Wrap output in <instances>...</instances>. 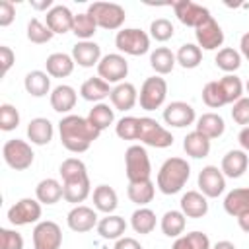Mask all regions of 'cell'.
<instances>
[{
    "label": "cell",
    "mask_w": 249,
    "mask_h": 249,
    "mask_svg": "<svg viewBox=\"0 0 249 249\" xmlns=\"http://www.w3.org/2000/svg\"><path fill=\"white\" fill-rule=\"evenodd\" d=\"M16 19V6L10 0L0 2V27H8Z\"/></svg>",
    "instance_id": "cell-51"
},
{
    "label": "cell",
    "mask_w": 249,
    "mask_h": 249,
    "mask_svg": "<svg viewBox=\"0 0 249 249\" xmlns=\"http://www.w3.org/2000/svg\"><path fill=\"white\" fill-rule=\"evenodd\" d=\"M58 134H60V142L62 146L72 152V154H82L86 150H89V146L93 144V140L99 138L101 130H97L88 117H80V115H64L58 121Z\"/></svg>",
    "instance_id": "cell-1"
},
{
    "label": "cell",
    "mask_w": 249,
    "mask_h": 249,
    "mask_svg": "<svg viewBox=\"0 0 249 249\" xmlns=\"http://www.w3.org/2000/svg\"><path fill=\"white\" fill-rule=\"evenodd\" d=\"M62 187H64V200L72 204L84 202L91 193V183L88 177V167L78 158H66L58 167Z\"/></svg>",
    "instance_id": "cell-2"
},
{
    "label": "cell",
    "mask_w": 249,
    "mask_h": 249,
    "mask_svg": "<svg viewBox=\"0 0 249 249\" xmlns=\"http://www.w3.org/2000/svg\"><path fill=\"white\" fill-rule=\"evenodd\" d=\"M171 8H173L177 19H179L183 25H187V27H195V29H196L200 23H204V21L210 18L208 8H204V6H200V4H195V2H191V0L173 2Z\"/></svg>",
    "instance_id": "cell-14"
},
{
    "label": "cell",
    "mask_w": 249,
    "mask_h": 249,
    "mask_svg": "<svg viewBox=\"0 0 249 249\" xmlns=\"http://www.w3.org/2000/svg\"><path fill=\"white\" fill-rule=\"evenodd\" d=\"M19 124V111L12 103H2L0 105V128L4 132L16 130Z\"/></svg>",
    "instance_id": "cell-48"
},
{
    "label": "cell",
    "mask_w": 249,
    "mask_h": 249,
    "mask_svg": "<svg viewBox=\"0 0 249 249\" xmlns=\"http://www.w3.org/2000/svg\"><path fill=\"white\" fill-rule=\"evenodd\" d=\"M62 230L53 220H43L33 228V249H60Z\"/></svg>",
    "instance_id": "cell-12"
},
{
    "label": "cell",
    "mask_w": 249,
    "mask_h": 249,
    "mask_svg": "<svg viewBox=\"0 0 249 249\" xmlns=\"http://www.w3.org/2000/svg\"><path fill=\"white\" fill-rule=\"evenodd\" d=\"M198 132H202L206 138H220L226 130V123L222 119V115L218 113H202L198 119H196V124H195Z\"/></svg>",
    "instance_id": "cell-31"
},
{
    "label": "cell",
    "mask_w": 249,
    "mask_h": 249,
    "mask_svg": "<svg viewBox=\"0 0 249 249\" xmlns=\"http://www.w3.org/2000/svg\"><path fill=\"white\" fill-rule=\"evenodd\" d=\"M115 132L121 140H138V132H140V117H123L117 121L115 124Z\"/></svg>",
    "instance_id": "cell-44"
},
{
    "label": "cell",
    "mask_w": 249,
    "mask_h": 249,
    "mask_svg": "<svg viewBox=\"0 0 249 249\" xmlns=\"http://www.w3.org/2000/svg\"><path fill=\"white\" fill-rule=\"evenodd\" d=\"M124 171L128 183L136 181H148L152 175V163L148 158V152L142 144H132L124 152Z\"/></svg>",
    "instance_id": "cell-4"
},
{
    "label": "cell",
    "mask_w": 249,
    "mask_h": 249,
    "mask_svg": "<svg viewBox=\"0 0 249 249\" xmlns=\"http://www.w3.org/2000/svg\"><path fill=\"white\" fill-rule=\"evenodd\" d=\"M74 66L76 62L72 54H66V53H53L45 60V68L51 78H66L74 72Z\"/></svg>",
    "instance_id": "cell-26"
},
{
    "label": "cell",
    "mask_w": 249,
    "mask_h": 249,
    "mask_svg": "<svg viewBox=\"0 0 249 249\" xmlns=\"http://www.w3.org/2000/svg\"><path fill=\"white\" fill-rule=\"evenodd\" d=\"M167 97V82L161 76H150L142 82L138 103L144 111H156L165 103Z\"/></svg>",
    "instance_id": "cell-7"
},
{
    "label": "cell",
    "mask_w": 249,
    "mask_h": 249,
    "mask_svg": "<svg viewBox=\"0 0 249 249\" xmlns=\"http://www.w3.org/2000/svg\"><path fill=\"white\" fill-rule=\"evenodd\" d=\"M220 82V88L224 91V97H226V103H235L237 99L243 97V82L239 76L235 74H226L224 78L218 80Z\"/></svg>",
    "instance_id": "cell-42"
},
{
    "label": "cell",
    "mask_w": 249,
    "mask_h": 249,
    "mask_svg": "<svg viewBox=\"0 0 249 249\" xmlns=\"http://www.w3.org/2000/svg\"><path fill=\"white\" fill-rule=\"evenodd\" d=\"M173 33H175V27L167 18H158L150 23V37L160 41V43L169 41L173 37Z\"/></svg>",
    "instance_id": "cell-47"
},
{
    "label": "cell",
    "mask_w": 249,
    "mask_h": 249,
    "mask_svg": "<svg viewBox=\"0 0 249 249\" xmlns=\"http://www.w3.org/2000/svg\"><path fill=\"white\" fill-rule=\"evenodd\" d=\"M54 37V33L47 27V23H43L41 19L37 18H31L29 23H27V39L35 45H43V43H49L51 39Z\"/></svg>",
    "instance_id": "cell-45"
},
{
    "label": "cell",
    "mask_w": 249,
    "mask_h": 249,
    "mask_svg": "<svg viewBox=\"0 0 249 249\" xmlns=\"http://www.w3.org/2000/svg\"><path fill=\"white\" fill-rule=\"evenodd\" d=\"M249 167V158L247 152L243 150H230L224 158H222V173L230 179H239Z\"/></svg>",
    "instance_id": "cell-22"
},
{
    "label": "cell",
    "mask_w": 249,
    "mask_h": 249,
    "mask_svg": "<svg viewBox=\"0 0 249 249\" xmlns=\"http://www.w3.org/2000/svg\"><path fill=\"white\" fill-rule=\"evenodd\" d=\"M72 58L82 68L97 66L101 60V47L95 41H78L72 47Z\"/></svg>",
    "instance_id": "cell-19"
},
{
    "label": "cell",
    "mask_w": 249,
    "mask_h": 249,
    "mask_svg": "<svg viewBox=\"0 0 249 249\" xmlns=\"http://www.w3.org/2000/svg\"><path fill=\"white\" fill-rule=\"evenodd\" d=\"M113 249H142V245H140V241H138V239L123 235L121 239H117V241H115V247H113Z\"/></svg>",
    "instance_id": "cell-53"
},
{
    "label": "cell",
    "mask_w": 249,
    "mask_h": 249,
    "mask_svg": "<svg viewBox=\"0 0 249 249\" xmlns=\"http://www.w3.org/2000/svg\"><path fill=\"white\" fill-rule=\"evenodd\" d=\"M16 62V54L8 45H0V64H2V76L8 74V70L14 66Z\"/></svg>",
    "instance_id": "cell-52"
},
{
    "label": "cell",
    "mask_w": 249,
    "mask_h": 249,
    "mask_svg": "<svg viewBox=\"0 0 249 249\" xmlns=\"http://www.w3.org/2000/svg\"><path fill=\"white\" fill-rule=\"evenodd\" d=\"M109 99H111L113 109L124 113V111H130V109L138 103V91H136L134 84H130V82H121V84H117V86L111 89Z\"/></svg>",
    "instance_id": "cell-20"
},
{
    "label": "cell",
    "mask_w": 249,
    "mask_h": 249,
    "mask_svg": "<svg viewBox=\"0 0 249 249\" xmlns=\"http://www.w3.org/2000/svg\"><path fill=\"white\" fill-rule=\"evenodd\" d=\"M239 53H241V56H245L249 60V31L243 33L239 39Z\"/></svg>",
    "instance_id": "cell-55"
},
{
    "label": "cell",
    "mask_w": 249,
    "mask_h": 249,
    "mask_svg": "<svg viewBox=\"0 0 249 249\" xmlns=\"http://www.w3.org/2000/svg\"><path fill=\"white\" fill-rule=\"evenodd\" d=\"M212 249H237L231 241H228V239H222V241H218V243H214L212 245Z\"/></svg>",
    "instance_id": "cell-58"
},
{
    "label": "cell",
    "mask_w": 249,
    "mask_h": 249,
    "mask_svg": "<svg viewBox=\"0 0 249 249\" xmlns=\"http://www.w3.org/2000/svg\"><path fill=\"white\" fill-rule=\"evenodd\" d=\"M163 121L173 128H185L196 121V113L187 101H171L163 109Z\"/></svg>",
    "instance_id": "cell-16"
},
{
    "label": "cell",
    "mask_w": 249,
    "mask_h": 249,
    "mask_svg": "<svg viewBox=\"0 0 249 249\" xmlns=\"http://www.w3.org/2000/svg\"><path fill=\"white\" fill-rule=\"evenodd\" d=\"M130 226L136 233L140 235H146V233H152L154 228H156V212L148 206H140L132 212L130 216Z\"/></svg>",
    "instance_id": "cell-37"
},
{
    "label": "cell",
    "mask_w": 249,
    "mask_h": 249,
    "mask_svg": "<svg viewBox=\"0 0 249 249\" xmlns=\"http://www.w3.org/2000/svg\"><path fill=\"white\" fill-rule=\"evenodd\" d=\"M0 249H23V237L19 231L2 228L0 230Z\"/></svg>",
    "instance_id": "cell-49"
},
{
    "label": "cell",
    "mask_w": 249,
    "mask_h": 249,
    "mask_svg": "<svg viewBox=\"0 0 249 249\" xmlns=\"http://www.w3.org/2000/svg\"><path fill=\"white\" fill-rule=\"evenodd\" d=\"M93 206H95V210H99L103 214H113L119 206L117 191L109 185H97L93 189Z\"/></svg>",
    "instance_id": "cell-33"
},
{
    "label": "cell",
    "mask_w": 249,
    "mask_h": 249,
    "mask_svg": "<svg viewBox=\"0 0 249 249\" xmlns=\"http://www.w3.org/2000/svg\"><path fill=\"white\" fill-rule=\"evenodd\" d=\"M126 231V222L123 216H117V214H107L105 218H101L97 222V233L103 237V239H121Z\"/></svg>",
    "instance_id": "cell-30"
},
{
    "label": "cell",
    "mask_w": 249,
    "mask_h": 249,
    "mask_svg": "<svg viewBox=\"0 0 249 249\" xmlns=\"http://www.w3.org/2000/svg\"><path fill=\"white\" fill-rule=\"evenodd\" d=\"M41 202L37 198H19L16 204L8 208V222L12 226H29V224H39L41 218Z\"/></svg>",
    "instance_id": "cell-11"
},
{
    "label": "cell",
    "mask_w": 249,
    "mask_h": 249,
    "mask_svg": "<svg viewBox=\"0 0 249 249\" xmlns=\"http://www.w3.org/2000/svg\"><path fill=\"white\" fill-rule=\"evenodd\" d=\"M179 206L187 218H202L208 212V198L200 191H187L181 196Z\"/></svg>",
    "instance_id": "cell-23"
},
{
    "label": "cell",
    "mask_w": 249,
    "mask_h": 249,
    "mask_svg": "<svg viewBox=\"0 0 249 249\" xmlns=\"http://www.w3.org/2000/svg\"><path fill=\"white\" fill-rule=\"evenodd\" d=\"M185 226H187V216L181 210H167L160 220V228L167 237H181Z\"/></svg>",
    "instance_id": "cell-36"
},
{
    "label": "cell",
    "mask_w": 249,
    "mask_h": 249,
    "mask_svg": "<svg viewBox=\"0 0 249 249\" xmlns=\"http://www.w3.org/2000/svg\"><path fill=\"white\" fill-rule=\"evenodd\" d=\"M237 224H239V228H241L243 231H247V233H249V212H245V214L237 216Z\"/></svg>",
    "instance_id": "cell-56"
},
{
    "label": "cell",
    "mask_w": 249,
    "mask_h": 249,
    "mask_svg": "<svg viewBox=\"0 0 249 249\" xmlns=\"http://www.w3.org/2000/svg\"><path fill=\"white\" fill-rule=\"evenodd\" d=\"M88 121L97 128V130H105L107 126H111L115 123V109L109 103H95L89 113H88Z\"/></svg>",
    "instance_id": "cell-38"
},
{
    "label": "cell",
    "mask_w": 249,
    "mask_h": 249,
    "mask_svg": "<svg viewBox=\"0 0 249 249\" xmlns=\"http://www.w3.org/2000/svg\"><path fill=\"white\" fill-rule=\"evenodd\" d=\"M76 99H78V93L68 84H58L56 88H53V91L49 95L51 107L56 113H70L76 107Z\"/></svg>",
    "instance_id": "cell-21"
},
{
    "label": "cell",
    "mask_w": 249,
    "mask_h": 249,
    "mask_svg": "<svg viewBox=\"0 0 249 249\" xmlns=\"http://www.w3.org/2000/svg\"><path fill=\"white\" fill-rule=\"evenodd\" d=\"M45 23L47 27L56 35H64L68 31H72V25H74V14L70 12L68 6H62V4H56L53 6L47 16H45Z\"/></svg>",
    "instance_id": "cell-18"
},
{
    "label": "cell",
    "mask_w": 249,
    "mask_h": 249,
    "mask_svg": "<svg viewBox=\"0 0 249 249\" xmlns=\"http://www.w3.org/2000/svg\"><path fill=\"white\" fill-rule=\"evenodd\" d=\"M214 62H216V66H218L222 72L233 74V72L239 70V66H241V53L235 51V49H231V47L218 49Z\"/></svg>",
    "instance_id": "cell-40"
},
{
    "label": "cell",
    "mask_w": 249,
    "mask_h": 249,
    "mask_svg": "<svg viewBox=\"0 0 249 249\" xmlns=\"http://www.w3.org/2000/svg\"><path fill=\"white\" fill-rule=\"evenodd\" d=\"M31 6L35 8V10H51L53 8V2L51 0H43V2H31Z\"/></svg>",
    "instance_id": "cell-57"
},
{
    "label": "cell",
    "mask_w": 249,
    "mask_h": 249,
    "mask_svg": "<svg viewBox=\"0 0 249 249\" xmlns=\"http://www.w3.org/2000/svg\"><path fill=\"white\" fill-rule=\"evenodd\" d=\"M53 134H54V126L49 119L45 117H35L29 121L27 124V138L31 144L35 146H45L53 140Z\"/></svg>",
    "instance_id": "cell-25"
},
{
    "label": "cell",
    "mask_w": 249,
    "mask_h": 249,
    "mask_svg": "<svg viewBox=\"0 0 249 249\" xmlns=\"http://www.w3.org/2000/svg\"><path fill=\"white\" fill-rule=\"evenodd\" d=\"M224 210L233 218L249 212V187H237L230 191L224 198Z\"/></svg>",
    "instance_id": "cell-28"
},
{
    "label": "cell",
    "mask_w": 249,
    "mask_h": 249,
    "mask_svg": "<svg viewBox=\"0 0 249 249\" xmlns=\"http://www.w3.org/2000/svg\"><path fill=\"white\" fill-rule=\"evenodd\" d=\"M237 142H239V146H241L243 152H249V126H243V128L239 130Z\"/></svg>",
    "instance_id": "cell-54"
},
{
    "label": "cell",
    "mask_w": 249,
    "mask_h": 249,
    "mask_svg": "<svg viewBox=\"0 0 249 249\" xmlns=\"http://www.w3.org/2000/svg\"><path fill=\"white\" fill-rule=\"evenodd\" d=\"M23 88L33 97H45L47 93L51 95V76L43 70H31L23 78Z\"/></svg>",
    "instance_id": "cell-27"
},
{
    "label": "cell",
    "mask_w": 249,
    "mask_h": 249,
    "mask_svg": "<svg viewBox=\"0 0 249 249\" xmlns=\"http://www.w3.org/2000/svg\"><path fill=\"white\" fill-rule=\"evenodd\" d=\"M95 31H97V23H95V19L88 12H82V14H76L74 16L72 33L80 41H91V37L95 35Z\"/></svg>",
    "instance_id": "cell-41"
},
{
    "label": "cell",
    "mask_w": 249,
    "mask_h": 249,
    "mask_svg": "<svg viewBox=\"0 0 249 249\" xmlns=\"http://www.w3.org/2000/svg\"><path fill=\"white\" fill-rule=\"evenodd\" d=\"M175 58H177V64H181L187 70H193L202 62V49L195 43H185L175 53Z\"/></svg>",
    "instance_id": "cell-39"
},
{
    "label": "cell",
    "mask_w": 249,
    "mask_h": 249,
    "mask_svg": "<svg viewBox=\"0 0 249 249\" xmlns=\"http://www.w3.org/2000/svg\"><path fill=\"white\" fill-rule=\"evenodd\" d=\"M95 68L101 80H105L107 84H115V86L124 82V78L128 76V62L121 53L103 54Z\"/></svg>",
    "instance_id": "cell-10"
},
{
    "label": "cell",
    "mask_w": 249,
    "mask_h": 249,
    "mask_svg": "<svg viewBox=\"0 0 249 249\" xmlns=\"http://www.w3.org/2000/svg\"><path fill=\"white\" fill-rule=\"evenodd\" d=\"M202 101H204V105H208L210 109H220V107L228 105L218 80H212V82H208V84L202 88Z\"/></svg>",
    "instance_id": "cell-46"
},
{
    "label": "cell",
    "mask_w": 249,
    "mask_h": 249,
    "mask_svg": "<svg viewBox=\"0 0 249 249\" xmlns=\"http://www.w3.org/2000/svg\"><path fill=\"white\" fill-rule=\"evenodd\" d=\"M138 140L142 144H146V146H152V148H169L175 138L156 119H152V117H140Z\"/></svg>",
    "instance_id": "cell-9"
},
{
    "label": "cell",
    "mask_w": 249,
    "mask_h": 249,
    "mask_svg": "<svg viewBox=\"0 0 249 249\" xmlns=\"http://www.w3.org/2000/svg\"><path fill=\"white\" fill-rule=\"evenodd\" d=\"M97 222H99V220H97V212H95L93 208L86 206V204L74 206V208L68 212V216H66L68 228H70L72 231H76V233H86V231L97 228Z\"/></svg>",
    "instance_id": "cell-17"
},
{
    "label": "cell",
    "mask_w": 249,
    "mask_h": 249,
    "mask_svg": "<svg viewBox=\"0 0 249 249\" xmlns=\"http://www.w3.org/2000/svg\"><path fill=\"white\" fill-rule=\"evenodd\" d=\"M198 191L206 198H218L226 191V175L216 165H204L198 173Z\"/></svg>",
    "instance_id": "cell-13"
},
{
    "label": "cell",
    "mask_w": 249,
    "mask_h": 249,
    "mask_svg": "<svg viewBox=\"0 0 249 249\" xmlns=\"http://www.w3.org/2000/svg\"><path fill=\"white\" fill-rule=\"evenodd\" d=\"M126 195L128 198L138 204V206H146L154 200V195H156V185L152 183V179L148 181H136V183H128L126 187Z\"/></svg>",
    "instance_id": "cell-35"
},
{
    "label": "cell",
    "mask_w": 249,
    "mask_h": 249,
    "mask_svg": "<svg viewBox=\"0 0 249 249\" xmlns=\"http://www.w3.org/2000/svg\"><path fill=\"white\" fill-rule=\"evenodd\" d=\"M111 89H113V88H111L105 80H101L99 76H95V78H88V80L82 84V88H80V95H82L86 101L101 103L105 97L111 95Z\"/></svg>",
    "instance_id": "cell-29"
},
{
    "label": "cell",
    "mask_w": 249,
    "mask_h": 249,
    "mask_svg": "<svg viewBox=\"0 0 249 249\" xmlns=\"http://www.w3.org/2000/svg\"><path fill=\"white\" fill-rule=\"evenodd\" d=\"M245 89H247V93H249V80H247V84H245Z\"/></svg>",
    "instance_id": "cell-59"
},
{
    "label": "cell",
    "mask_w": 249,
    "mask_h": 249,
    "mask_svg": "<svg viewBox=\"0 0 249 249\" xmlns=\"http://www.w3.org/2000/svg\"><path fill=\"white\" fill-rule=\"evenodd\" d=\"M171 249H212L210 239L202 231H189L175 239Z\"/></svg>",
    "instance_id": "cell-43"
},
{
    "label": "cell",
    "mask_w": 249,
    "mask_h": 249,
    "mask_svg": "<svg viewBox=\"0 0 249 249\" xmlns=\"http://www.w3.org/2000/svg\"><path fill=\"white\" fill-rule=\"evenodd\" d=\"M191 177V165L187 160L183 158H167L156 177V185L163 195H175L179 191H183V187L187 185Z\"/></svg>",
    "instance_id": "cell-3"
},
{
    "label": "cell",
    "mask_w": 249,
    "mask_h": 249,
    "mask_svg": "<svg viewBox=\"0 0 249 249\" xmlns=\"http://www.w3.org/2000/svg\"><path fill=\"white\" fill-rule=\"evenodd\" d=\"M231 119L241 126H249V97H241L233 103Z\"/></svg>",
    "instance_id": "cell-50"
},
{
    "label": "cell",
    "mask_w": 249,
    "mask_h": 249,
    "mask_svg": "<svg viewBox=\"0 0 249 249\" xmlns=\"http://www.w3.org/2000/svg\"><path fill=\"white\" fill-rule=\"evenodd\" d=\"M2 156H4V161L16 169V171H23L27 167H31L33 160H35V154H33V148L29 142L21 140V138H10L6 140V144L2 146Z\"/></svg>",
    "instance_id": "cell-8"
},
{
    "label": "cell",
    "mask_w": 249,
    "mask_h": 249,
    "mask_svg": "<svg viewBox=\"0 0 249 249\" xmlns=\"http://www.w3.org/2000/svg\"><path fill=\"white\" fill-rule=\"evenodd\" d=\"M35 198L41 202V204H56L60 198H64V187L60 181L53 179V177H47V179H41L35 187Z\"/></svg>",
    "instance_id": "cell-24"
},
{
    "label": "cell",
    "mask_w": 249,
    "mask_h": 249,
    "mask_svg": "<svg viewBox=\"0 0 249 249\" xmlns=\"http://www.w3.org/2000/svg\"><path fill=\"white\" fill-rule=\"evenodd\" d=\"M88 14L95 19L97 27L107 29V31H115V29L121 31V27L126 19L124 8L115 2H93V4H89Z\"/></svg>",
    "instance_id": "cell-5"
},
{
    "label": "cell",
    "mask_w": 249,
    "mask_h": 249,
    "mask_svg": "<svg viewBox=\"0 0 249 249\" xmlns=\"http://www.w3.org/2000/svg\"><path fill=\"white\" fill-rule=\"evenodd\" d=\"M195 37H196V45L204 51H216L218 47L224 45V31L212 16L195 29Z\"/></svg>",
    "instance_id": "cell-15"
},
{
    "label": "cell",
    "mask_w": 249,
    "mask_h": 249,
    "mask_svg": "<svg viewBox=\"0 0 249 249\" xmlns=\"http://www.w3.org/2000/svg\"><path fill=\"white\" fill-rule=\"evenodd\" d=\"M183 150L187 156H191L195 160L206 158L210 154V138H206L198 130H193L183 138Z\"/></svg>",
    "instance_id": "cell-32"
},
{
    "label": "cell",
    "mask_w": 249,
    "mask_h": 249,
    "mask_svg": "<svg viewBox=\"0 0 249 249\" xmlns=\"http://www.w3.org/2000/svg\"><path fill=\"white\" fill-rule=\"evenodd\" d=\"M175 64H177L175 53H171V49H167V47H156L150 53V66L154 68V72L158 76L169 74L175 68Z\"/></svg>",
    "instance_id": "cell-34"
},
{
    "label": "cell",
    "mask_w": 249,
    "mask_h": 249,
    "mask_svg": "<svg viewBox=\"0 0 249 249\" xmlns=\"http://www.w3.org/2000/svg\"><path fill=\"white\" fill-rule=\"evenodd\" d=\"M115 47L119 53L130 56H142L150 51V35L138 27H124L115 35Z\"/></svg>",
    "instance_id": "cell-6"
}]
</instances>
